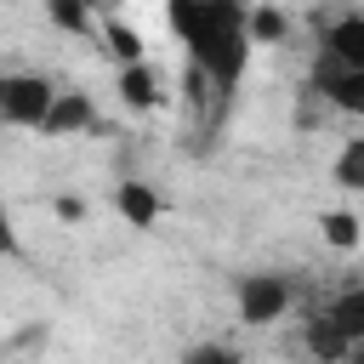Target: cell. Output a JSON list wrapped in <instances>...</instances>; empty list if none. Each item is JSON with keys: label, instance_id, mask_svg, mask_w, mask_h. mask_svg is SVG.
I'll return each instance as SVG.
<instances>
[{"label": "cell", "instance_id": "cell-1", "mask_svg": "<svg viewBox=\"0 0 364 364\" xmlns=\"http://www.w3.org/2000/svg\"><path fill=\"white\" fill-rule=\"evenodd\" d=\"M165 23L188 51L193 85H205L216 102H228L245 74H250V28H245V0H165Z\"/></svg>", "mask_w": 364, "mask_h": 364}, {"label": "cell", "instance_id": "cell-2", "mask_svg": "<svg viewBox=\"0 0 364 364\" xmlns=\"http://www.w3.org/2000/svg\"><path fill=\"white\" fill-rule=\"evenodd\" d=\"M233 307H239V324L267 330V324L290 318V307H296V279H290V273H279V267L239 273V284H233Z\"/></svg>", "mask_w": 364, "mask_h": 364}, {"label": "cell", "instance_id": "cell-3", "mask_svg": "<svg viewBox=\"0 0 364 364\" xmlns=\"http://www.w3.org/2000/svg\"><path fill=\"white\" fill-rule=\"evenodd\" d=\"M51 97H57V80L51 74H40V68H0V125L40 131Z\"/></svg>", "mask_w": 364, "mask_h": 364}, {"label": "cell", "instance_id": "cell-4", "mask_svg": "<svg viewBox=\"0 0 364 364\" xmlns=\"http://www.w3.org/2000/svg\"><path fill=\"white\" fill-rule=\"evenodd\" d=\"M307 91L341 114H364V68L353 63H330V57H313V74H307Z\"/></svg>", "mask_w": 364, "mask_h": 364}, {"label": "cell", "instance_id": "cell-5", "mask_svg": "<svg viewBox=\"0 0 364 364\" xmlns=\"http://www.w3.org/2000/svg\"><path fill=\"white\" fill-rule=\"evenodd\" d=\"M102 125V114H97V102L85 97V91H68V85H57V97H51V108H46V119H40V131L34 136H91Z\"/></svg>", "mask_w": 364, "mask_h": 364}, {"label": "cell", "instance_id": "cell-6", "mask_svg": "<svg viewBox=\"0 0 364 364\" xmlns=\"http://www.w3.org/2000/svg\"><path fill=\"white\" fill-rule=\"evenodd\" d=\"M313 57H330V63H353L364 68V11H336L324 28H318V51Z\"/></svg>", "mask_w": 364, "mask_h": 364}, {"label": "cell", "instance_id": "cell-7", "mask_svg": "<svg viewBox=\"0 0 364 364\" xmlns=\"http://www.w3.org/2000/svg\"><path fill=\"white\" fill-rule=\"evenodd\" d=\"M108 205H114V216H119L125 228H154V222L165 216V199H159L148 182H114Z\"/></svg>", "mask_w": 364, "mask_h": 364}, {"label": "cell", "instance_id": "cell-8", "mask_svg": "<svg viewBox=\"0 0 364 364\" xmlns=\"http://www.w3.org/2000/svg\"><path fill=\"white\" fill-rule=\"evenodd\" d=\"M114 91H119V102L125 108H159L165 102V91H159V74H154V63L148 57H136V63H119V74H114Z\"/></svg>", "mask_w": 364, "mask_h": 364}, {"label": "cell", "instance_id": "cell-9", "mask_svg": "<svg viewBox=\"0 0 364 364\" xmlns=\"http://www.w3.org/2000/svg\"><path fill=\"white\" fill-rule=\"evenodd\" d=\"M245 28H250V46H284L290 40V17L273 0H250L245 6Z\"/></svg>", "mask_w": 364, "mask_h": 364}, {"label": "cell", "instance_id": "cell-10", "mask_svg": "<svg viewBox=\"0 0 364 364\" xmlns=\"http://www.w3.org/2000/svg\"><path fill=\"white\" fill-rule=\"evenodd\" d=\"M318 233H324V245H336V250H358V245H364V216H358L353 205H336V210L318 216Z\"/></svg>", "mask_w": 364, "mask_h": 364}, {"label": "cell", "instance_id": "cell-11", "mask_svg": "<svg viewBox=\"0 0 364 364\" xmlns=\"http://www.w3.org/2000/svg\"><path fill=\"white\" fill-rule=\"evenodd\" d=\"M46 17L63 28V34H97V17H91V0H46Z\"/></svg>", "mask_w": 364, "mask_h": 364}, {"label": "cell", "instance_id": "cell-12", "mask_svg": "<svg viewBox=\"0 0 364 364\" xmlns=\"http://www.w3.org/2000/svg\"><path fill=\"white\" fill-rule=\"evenodd\" d=\"M336 188L341 193H358L364 188V136H347L341 154H336Z\"/></svg>", "mask_w": 364, "mask_h": 364}, {"label": "cell", "instance_id": "cell-13", "mask_svg": "<svg viewBox=\"0 0 364 364\" xmlns=\"http://www.w3.org/2000/svg\"><path fill=\"white\" fill-rule=\"evenodd\" d=\"M102 40H108V51H114L119 63H136V57H142V34H136L131 23H119V17L102 23Z\"/></svg>", "mask_w": 364, "mask_h": 364}, {"label": "cell", "instance_id": "cell-14", "mask_svg": "<svg viewBox=\"0 0 364 364\" xmlns=\"http://www.w3.org/2000/svg\"><path fill=\"white\" fill-rule=\"evenodd\" d=\"M239 353L233 347H222V341H205V347H188L182 353V364H233Z\"/></svg>", "mask_w": 364, "mask_h": 364}, {"label": "cell", "instance_id": "cell-15", "mask_svg": "<svg viewBox=\"0 0 364 364\" xmlns=\"http://www.w3.org/2000/svg\"><path fill=\"white\" fill-rule=\"evenodd\" d=\"M23 250V239H17V216H11V205L0 199V256H17Z\"/></svg>", "mask_w": 364, "mask_h": 364}, {"label": "cell", "instance_id": "cell-16", "mask_svg": "<svg viewBox=\"0 0 364 364\" xmlns=\"http://www.w3.org/2000/svg\"><path fill=\"white\" fill-rule=\"evenodd\" d=\"M245 6H250V0H245Z\"/></svg>", "mask_w": 364, "mask_h": 364}]
</instances>
